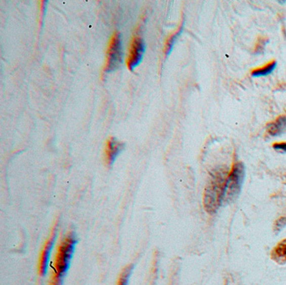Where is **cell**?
Segmentation results:
<instances>
[{
	"mask_svg": "<svg viewBox=\"0 0 286 285\" xmlns=\"http://www.w3.org/2000/svg\"><path fill=\"white\" fill-rule=\"evenodd\" d=\"M286 227V217H280L274 223V232H279Z\"/></svg>",
	"mask_w": 286,
	"mask_h": 285,
	"instance_id": "obj_13",
	"label": "cell"
},
{
	"mask_svg": "<svg viewBox=\"0 0 286 285\" xmlns=\"http://www.w3.org/2000/svg\"><path fill=\"white\" fill-rule=\"evenodd\" d=\"M122 59V48H121V38L118 32H115L111 36L108 42V51L106 56L104 71L110 72L119 66Z\"/></svg>",
	"mask_w": 286,
	"mask_h": 285,
	"instance_id": "obj_4",
	"label": "cell"
},
{
	"mask_svg": "<svg viewBox=\"0 0 286 285\" xmlns=\"http://www.w3.org/2000/svg\"><path fill=\"white\" fill-rule=\"evenodd\" d=\"M267 132L273 137L279 136L286 132V115H283L267 125Z\"/></svg>",
	"mask_w": 286,
	"mask_h": 285,
	"instance_id": "obj_8",
	"label": "cell"
},
{
	"mask_svg": "<svg viewBox=\"0 0 286 285\" xmlns=\"http://www.w3.org/2000/svg\"><path fill=\"white\" fill-rule=\"evenodd\" d=\"M271 259L279 264L286 263V239L279 241L271 251Z\"/></svg>",
	"mask_w": 286,
	"mask_h": 285,
	"instance_id": "obj_9",
	"label": "cell"
},
{
	"mask_svg": "<svg viewBox=\"0 0 286 285\" xmlns=\"http://www.w3.org/2000/svg\"><path fill=\"white\" fill-rule=\"evenodd\" d=\"M76 243V237L74 236V234L70 233L59 245L55 258L54 266H53V270H54L53 278L61 279V278L65 275L71 263Z\"/></svg>",
	"mask_w": 286,
	"mask_h": 285,
	"instance_id": "obj_2",
	"label": "cell"
},
{
	"mask_svg": "<svg viewBox=\"0 0 286 285\" xmlns=\"http://www.w3.org/2000/svg\"><path fill=\"white\" fill-rule=\"evenodd\" d=\"M244 178V165L242 162L235 163L226 182L224 202H232L238 197L242 190Z\"/></svg>",
	"mask_w": 286,
	"mask_h": 285,
	"instance_id": "obj_3",
	"label": "cell"
},
{
	"mask_svg": "<svg viewBox=\"0 0 286 285\" xmlns=\"http://www.w3.org/2000/svg\"><path fill=\"white\" fill-rule=\"evenodd\" d=\"M182 29H183V25L180 28L179 30L174 33L172 34L171 36L168 37L167 39V43H166V47H165V52L167 54V56H168L171 52H172V49H173L174 45L176 43V39L178 38L179 35L181 34V32H182Z\"/></svg>",
	"mask_w": 286,
	"mask_h": 285,
	"instance_id": "obj_11",
	"label": "cell"
},
{
	"mask_svg": "<svg viewBox=\"0 0 286 285\" xmlns=\"http://www.w3.org/2000/svg\"><path fill=\"white\" fill-rule=\"evenodd\" d=\"M279 4H285V1H279Z\"/></svg>",
	"mask_w": 286,
	"mask_h": 285,
	"instance_id": "obj_16",
	"label": "cell"
},
{
	"mask_svg": "<svg viewBox=\"0 0 286 285\" xmlns=\"http://www.w3.org/2000/svg\"><path fill=\"white\" fill-rule=\"evenodd\" d=\"M276 67L277 61H273L267 64L265 66L255 69L254 71H252L251 75H252L253 77H262V76H269L276 69Z\"/></svg>",
	"mask_w": 286,
	"mask_h": 285,
	"instance_id": "obj_10",
	"label": "cell"
},
{
	"mask_svg": "<svg viewBox=\"0 0 286 285\" xmlns=\"http://www.w3.org/2000/svg\"><path fill=\"white\" fill-rule=\"evenodd\" d=\"M144 51L145 44L144 39L140 35L135 34L130 42L126 59V64L130 71H133L141 62Z\"/></svg>",
	"mask_w": 286,
	"mask_h": 285,
	"instance_id": "obj_5",
	"label": "cell"
},
{
	"mask_svg": "<svg viewBox=\"0 0 286 285\" xmlns=\"http://www.w3.org/2000/svg\"><path fill=\"white\" fill-rule=\"evenodd\" d=\"M55 239H56V233L53 232L52 236H50L49 239L45 244L44 248L42 249L39 261V273L40 275L44 276L47 273L50 256H51L52 248L54 246Z\"/></svg>",
	"mask_w": 286,
	"mask_h": 285,
	"instance_id": "obj_6",
	"label": "cell"
},
{
	"mask_svg": "<svg viewBox=\"0 0 286 285\" xmlns=\"http://www.w3.org/2000/svg\"><path fill=\"white\" fill-rule=\"evenodd\" d=\"M274 150L276 151L281 152V153H286V143L282 142V143H276L273 145Z\"/></svg>",
	"mask_w": 286,
	"mask_h": 285,
	"instance_id": "obj_14",
	"label": "cell"
},
{
	"mask_svg": "<svg viewBox=\"0 0 286 285\" xmlns=\"http://www.w3.org/2000/svg\"><path fill=\"white\" fill-rule=\"evenodd\" d=\"M132 269L133 266H128L122 270L119 278L117 279V285H128Z\"/></svg>",
	"mask_w": 286,
	"mask_h": 285,
	"instance_id": "obj_12",
	"label": "cell"
},
{
	"mask_svg": "<svg viewBox=\"0 0 286 285\" xmlns=\"http://www.w3.org/2000/svg\"><path fill=\"white\" fill-rule=\"evenodd\" d=\"M51 285H61V278H53V280L51 283Z\"/></svg>",
	"mask_w": 286,
	"mask_h": 285,
	"instance_id": "obj_15",
	"label": "cell"
},
{
	"mask_svg": "<svg viewBox=\"0 0 286 285\" xmlns=\"http://www.w3.org/2000/svg\"><path fill=\"white\" fill-rule=\"evenodd\" d=\"M228 175L223 171L216 172L204 192L203 204L208 214H215L224 203L225 187Z\"/></svg>",
	"mask_w": 286,
	"mask_h": 285,
	"instance_id": "obj_1",
	"label": "cell"
},
{
	"mask_svg": "<svg viewBox=\"0 0 286 285\" xmlns=\"http://www.w3.org/2000/svg\"><path fill=\"white\" fill-rule=\"evenodd\" d=\"M124 144L115 138H109L105 147V159L108 165H112L117 155L122 151Z\"/></svg>",
	"mask_w": 286,
	"mask_h": 285,
	"instance_id": "obj_7",
	"label": "cell"
}]
</instances>
